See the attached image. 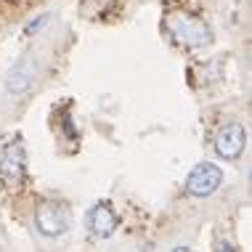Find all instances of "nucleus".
<instances>
[{
    "label": "nucleus",
    "mask_w": 252,
    "mask_h": 252,
    "mask_svg": "<svg viewBox=\"0 0 252 252\" xmlns=\"http://www.w3.org/2000/svg\"><path fill=\"white\" fill-rule=\"evenodd\" d=\"M88 223H91L93 234L109 236L114 231V226H117V215L112 213V207H109L106 202H101V204H96V207L88 213Z\"/></svg>",
    "instance_id": "423d86ee"
},
{
    "label": "nucleus",
    "mask_w": 252,
    "mask_h": 252,
    "mask_svg": "<svg viewBox=\"0 0 252 252\" xmlns=\"http://www.w3.org/2000/svg\"><path fill=\"white\" fill-rule=\"evenodd\" d=\"M0 173L8 183H19L24 178V152L19 144H11L3 154V165H0Z\"/></svg>",
    "instance_id": "20e7f679"
},
{
    "label": "nucleus",
    "mask_w": 252,
    "mask_h": 252,
    "mask_svg": "<svg viewBox=\"0 0 252 252\" xmlns=\"http://www.w3.org/2000/svg\"><path fill=\"white\" fill-rule=\"evenodd\" d=\"M244 149V130L239 125H228L226 130L220 133V141H218V154L226 157V159H236Z\"/></svg>",
    "instance_id": "39448f33"
},
{
    "label": "nucleus",
    "mask_w": 252,
    "mask_h": 252,
    "mask_svg": "<svg viewBox=\"0 0 252 252\" xmlns=\"http://www.w3.org/2000/svg\"><path fill=\"white\" fill-rule=\"evenodd\" d=\"M37 226H40L43 234L53 236V234H61V231L66 228V218H64L61 210L53 207V204H45V207L37 213Z\"/></svg>",
    "instance_id": "0eeeda50"
},
{
    "label": "nucleus",
    "mask_w": 252,
    "mask_h": 252,
    "mask_svg": "<svg viewBox=\"0 0 252 252\" xmlns=\"http://www.w3.org/2000/svg\"><path fill=\"white\" fill-rule=\"evenodd\" d=\"M35 72H37V61H35V59L19 61V64L8 72V80H5V88H8V93H13V96L24 93L27 88L32 85V80H35Z\"/></svg>",
    "instance_id": "7ed1b4c3"
},
{
    "label": "nucleus",
    "mask_w": 252,
    "mask_h": 252,
    "mask_svg": "<svg viewBox=\"0 0 252 252\" xmlns=\"http://www.w3.org/2000/svg\"><path fill=\"white\" fill-rule=\"evenodd\" d=\"M218 183H220V170L213 165H199L189 175V191L194 196H207L218 189Z\"/></svg>",
    "instance_id": "f257e3e1"
},
{
    "label": "nucleus",
    "mask_w": 252,
    "mask_h": 252,
    "mask_svg": "<svg viewBox=\"0 0 252 252\" xmlns=\"http://www.w3.org/2000/svg\"><path fill=\"white\" fill-rule=\"evenodd\" d=\"M170 30L175 32L181 40H186L189 45H202L210 40V32L202 22H196L191 16H178L175 22H170Z\"/></svg>",
    "instance_id": "f03ea898"
}]
</instances>
